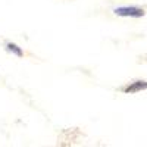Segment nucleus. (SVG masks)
<instances>
[{
  "mask_svg": "<svg viewBox=\"0 0 147 147\" xmlns=\"http://www.w3.org/2000/svg\"><path fill=\"white\" fill-rule=\"evenodd\" d=\"M115 13L118 16H132V18H140L144 16V10L140 7H134V6H125V7H116Z\"/></svg>",
  "mask_w": 147,
  "mask_h": 147,
  "instance_id": "f257e3e1",
  "label": "nucleus"
},
{
  "mask_svg": "<svg viewBox=\"0 0 147 147\" xmlns=\"http://www.w3.org/2000/svg\"><path fill=\"white\" fill-rule=\"evenodd\" d=\"M143 90H147V82L146 81H137V82H132L129 87H127L125 93H138V91H143Z\"/></svg>",
  "mask_w": 147,
  "mask_h": 147,
  "instance_id": "f03ea898",
  "label": "nucleus"
},
{
  "mask_svg": "<svg viewBox=\"0 0 147 147\" xmlns=\"http://www.w3.org/2000/svg\"><path fill=\"white\" fill-rule=\"evenodd\" d=\"M6 47H7V50H9V52L15 53L18 57H22V55H24V53H22V50H21V47H18L16 44H13V43H9Z\"/></svg>",
  "mask_w": 147,
  "mask_h": 147,
  "instance_id": "7ed1b4c3",
  "label": "nucleus"
}]
</instances>
